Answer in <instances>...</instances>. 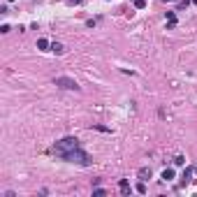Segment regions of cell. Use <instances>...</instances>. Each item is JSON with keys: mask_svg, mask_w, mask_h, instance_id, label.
Listing matches in <instances>:
<instances>
[{"mask_svg": "<svg viewBox=\"0 0 197 197\" xmlns=\"http://www.w3.org/2000/svg\"><path fill=\"white\" fill-rule=\"evenodd\" d=\"M151 176H153V172H151V167H141V169H139V179H141V181H148Z\"/></svg>", "mask_w": 197, "mask_h": 197, "instance_id": "277c9868", "label": "cell"}, {"mask_svg": "<svg viewBox=\"0 0 197 197\" xmlns=\"http://www.w3.org/2000/svg\"><path fill=\"white\" fill-rule=\"evenodd\" d=\"M193 172H197V165H195V167H193Z\"/></svg>", "mask_w": 197, "mask_h": 197, "instance_id": "5bb4252c", "label": "cell"}, {"mask_svg": "<svg viewBox=\"0 0 197 197\" xmlns=\"http://www.w3.org/2000/svg\"><path fill=\"white\" fill-rule=\"evenodd\" d=\"M79 2H81V0H70V5H79Z\"/></svg>", "mask_w": 197, "mask_h": 197, "instance_id": "4fadbf2b", "label": "cell"}, {"mask_svg": "<svg viewBox=\"0 0 197 197\" xmlns=\"http://www.w3.org/2000/svg\"><path fill=\"white\" fill-rule=\"evenodd\" d=\"M134 7H137V9H144V7H146V0H134Z\"/></svg>", "mask_w": 197, "mask_h": 197, "instance_id": "30bf717a", "label": "cell"}, {"mask_svg": "<svg viewBox=\"0 0 197 197\" xmlns=\"http://www.w3.org/2000/svg\"><path fill=\"white\" fill-rule=\"evenodd\" d=\"M160 179H163V181H172V179H174V169H172V167H169V169H165Z\"/></svg>", "mask_w": 197, "mask_h": 197, "instance_id": "52a82bcc", "label": "cell"}, {"mask_svg": "<svg viewBox=\"0 0 197 197\" xmlns=\"http://www.w3.org/2000/svg\"><path fill=\"white\" fill-rule=\"evenodd\" d=\"M181 179H183V183H188V181H190V179H193V169H186V172H183V176H181Z\"/></svg>", "mask_w": 197, "mask_h": 197, "instance_id": "ba28073f", "label": "cell"}, {"mask_svg": "<svg viewBox=\"0 0 197 197\" xmlns=\"http://www.w3.org/2000/svg\"><path fill=\"white\" fill-rule=\"evenodd\" d=\"M174 165H176V167H181V165H186V158H183V155H176V158H174Z\"/></svg>", "mask_w": 197, "mask_h": 197, "instance_id": "9c48e42d", "label": "cell"}, {"mask_svg": "<svg viewBox=\"0 0 197 197\" xmlns=\"http://www.w3.org/2000/svg\"><path fill=\"white\" fill-rule=\"evenodd\" d=\"M118 186H121V193H123V195H130V193H132L130 181H128V179H121V181H118Z\"/></svg>", "mask_w": 197, "mask_h": 197, "instance_id": "3957f363", "label": "cell"}, {"mask_svg": "<svg viewBox=\"0 0 197 197\" xmlns=\"http://www.w3.org/2000/svg\"><path fill=\"white\" fill-rule=\"evenodd\" d=\"M37 49H39V51H51L49 39H44V37H42V39H37Z\"/></svg>", "mask_w": 197, "mask_h": 197, "instance_id": "5b68a950", "label": "cell"}, {"mask_svg": "<svg viewBox=\"0 0 197 197\" xmlns=\"http://www.w3.org/2000/svg\"><path fill=\"white\" fill-rule=\"evenodd\" d=\"M53 86L65 88V91H79V84H77L72 77H56V79H53Z\"/></svg>", "mask_w": 197, "mask_h": 197, "instance_id": "7a4b0ae2", "label": "cell"}, {"mask_svg": "<svg viewBox=\"0 0 197 197\" xmlns=\"http://www.w3.org/2000/svg\"><path fill=\"white\" fill-rule=\"evenodd\" d=\"M137 193H141V195H144V193H146V186H144V183H139V186H137Z\"/></svg>", "mask_w": 197, "mask_h": 197, "instance_id": "8fae6325", "label": "cell"}, {"mask_svg": "<svg viewBox=\"0 0 197 197\" xmlns=\"http://www.w3.org/2000/svg\"><path fill=\"white\" fill-rule=\"evenodd\" d=\"M95 130H100V132H111L109 128H104V125H95Z\"/></svg>", "mask_w": 197, "mask_h": 197, "instance_id": "7c38bea8", "label": "cell"}, {"mask_svg": "<svg viewBox=\"0 0 197 197\" xmlns=\"http://www.w3.org/2000/svg\"><path fill=\"white\" fill-rule=\"evenodd\" d=\"M51 153H53L56 158L65 160V163H74V165H81V167H91V163H93L91 155L81 148V144H79L77 137H63L61 141L53 144Z\"/></svg>", "mask_w": 197, "mask_h": 197, "instance_id": "6da1fadb", "label": "cell"}, {"mask_svg": "<svg viewBox=\"0 0 197 197\" xmlns=\"http://www.w3.org/2000/svg\"><path fill=\"white\" fill-rule=\"evenodd\" d=\"M51 51H53V53H63V51H65V46H63L61 42H51Z\"/></svg>", "mask_w": 197, "mask_h": 197, "instance_id": "8992f818", "label": "cell"}]
</instances>
